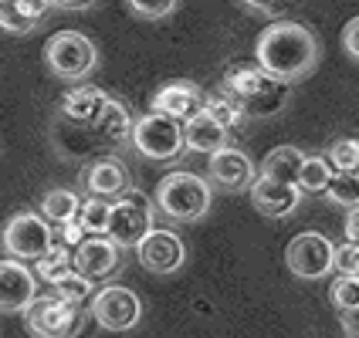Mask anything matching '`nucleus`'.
<instances>
[{"label": "nucleus", "mask_w": 359, "mask_h": 338, "mask_svg": "<svg viewBox=\"0 0 359 338\" xmlns=\"http://www.w3.org/2000/svg\"><path fill=\"white\" fill-rule=\"evenodd\" d=\"M255 58L264 75L292 85L319 64V41L299 20H275L255 41Z\"/></svg>", "instance_id": "obj_1"}, {"label": "nucleus", "mask_w": 359, "mask_h": 338, "mask_svg": "<svg viewBox=\"0 0 359 338\" xmlns=\"http://www.w3.org/2000/svg\"><path fill=\"white\" fill-rule=\"evenodd\" d=\"M220 95L234 101L244 119H271L288 105L292 85L264 75L261 68H234L220 85Z\"/></svg>", "instance_id": "obj_2"}, {"label": "nucleus", "mask_w": 359, "mask_h": 338, "mask_svg": "<svg viewBox=\"0 0 359 338\" xmlns=\"http://www.w3.org/2000/svg\"><path fill=\"white\" fill-rule=\"evenodd\" d=\"M210 183L197 173H166V176L156 183V206H160L166 217L180 220V223H194V220L207 217L210 210Z\"/></svg>", "instance_id": "obj_3"}, {"label": "nucleus", "mask_w": 359, "mask_h": 338, "mask_svg": "<svg viewBox=\"0 0 359 338\" xmlns=\"http://www.w3.org/2000/svg\"><path fill=\"white\" fill-rule=\"evenodd\" d=\"M44 64L48 71L61 81H81L88 78L99 64L95 44L85 38L81 31H58L44 44Z\"/></svg>", "instance_id": "obj_4"}, {"label": "nucleus", "mask_w": 359, "mask_h": 338, "mask_svg": "<svg viewBox=\"0 0 359 338\" xmlns=\"http://www.w3.org/2000/svg\"><path fill=\"white\" fill-rule=\"evenodd\" d=\"M0 244L4 251L11 254V260H38L44 258L51 247H55V230L51 223L41 217V213H31V210H20L7 220L4 234H0Z\"/></svg>", "instance_id": "obj_5"}, {"label": "nucleus", "mask_w": 359, "mask_h": 338, "mask_svg": "<svg viewBox=\"0 0 359 338\" xmlns=\"http://www.w3.org/2000/svg\"><path fill=\"white\" fill-rule=\"evenodd\" d=\"M153 230V203L142 197L140 190H129L126 197H119L109 210V227L105 237L116 247H136L146 234Z\"/></svg>", "instance_id": "obj_6"}, {"label": "nucleus", "mask_w": 359, "mask_h": 338, "mask_svg": "<svg viewBox=\"0 0 359 338\" xmlns=\"http://www.w3.org/2000/svg\"><path fill=\"white\" fill-rule=\"evenodd\" d=\"M88 311H92V318L99 321V328H105V332H129L142 318V301L126 284H105V288H99L92 295Z\"/></svg>", "instance_id": "obj_7"}, {"label": "nucleus", "mask_w": 359, "mask_h": 338, "mask_svg": "<svg viewBox=\"0 0 359 338\" xmlns=\"http://www.w3.org/2000/svg\"><path fill=\"white\" fill-rule=\"evenodd\" d=\"M133 149L153 162H170L183 153V125L163 115H142L133 125Z\"/></svg>", "instance_id": "obj_8"}, {"label": "nucleus", "mask_w": 359, "mask_h": 338, "mask_svg": "<svg viewBox=\"0 0 359 338\" xmlns=\"http://www.w3.org/2000/svg\"><path fill=\"white\" fill-rule=\"evenodd\" d=\"M81 321H85V311L65 304L55 295L34 298L31 308L24 311V325L34 338H72L81 332Z\"/></svg>", "instance_id": "obj_9"}, {"label": "nucleus", "mask_w": 359, "mask_h": 338, "mask_svg": "<svg viewBox=\"0 0 359 338\" xmlns=\"http://www.w3.org/2000/svg\"><path fill=\"white\" fill-rule=\"evenodd\" d=\"M332 260H336V244L316 234V230H305L299 237H292L288 251H285V264L288 271L302 281H319L332 271Z\"/></svg>", "instance_id": "obj_10"}, {"label": "nucleus", "mask_w": 359, "mask_h": 338, "mask_svg": "<svg viewBox=\"0 0 359 338\" xmlns=\"http://www.w3.org/2000/svg\"><path fill=\"white\" fill-rule=\"evenodd\" d=\"M136 258L146 271H153V274H173L183 267V260H187V247H183V240L173 234V230H149L146 237L136 244Z\"/></svg>", "instance_id": "obj_11"}, {"label": "nucleus", "mask_w": 359, "mask_h": 338, "mask_svg": "<svg viewBox=\"0 0 359 338\" xmlns=\"http://www.w3.org/2000/svg\"><path fill=\"white\" fill-rule=\"evenodd\" d=\"M38 298V278L20 260H0V315L27 311L31 301Z\"/></svg>", "instance_id": "obj_12"}, {"label": "nucleus", "mask_w": 359, "mask_h": 338, "mask_svg": "<svg viewBox=\"0 0 359 338\" xmlns=\"http://www.w3.org/2000/svg\"><path fill=\"white\" fill-rule=\"evenodd\" d=\"M203 101L207 95L200 92L194 81H170V85H163L160 92L153 95V115H163V119H173L180 125H187L190 119H197L200 112H203Z\"/></svg>", "instance_id": "obj_13"}, {"label": "nucleus", "mask_w": 359, "mask_h": 338, "mask_svg": "<svg viewBox=\"0 0 359 338\" xmlns=\"http://www.w3.org/2000/svg\"><path fill=\"white\" fill-rule=\"evenodd\" d=\"M81 186L88 190V197L105 199V203L126 197L133 190L129 169H126V162L119 156H99L95 162H88L85 173H81Z\"/></svg>", "instance_id": "obj_14"}, {"label": "nucleus", "mask_w": 359, "mask_h": 338, "mask_svg": "<svg viewBox=\"0 0 359 338\" xmlns=\"http://www.w3.org/2000/svg\"><path fill=\"white\" fill-rule=\"evenodd\" d=\"M72 264H75V274L95 284V281L116 274V267L122 264V251L109 237H85L72 251Z\"/></svg>", "instance_id": "obj_15"}, {"label": "nucleus", "mask_w": 359, "mask_h": 338, "mask_svg": "<svg viewBox=\"0 0 359 338\" xmlns=\"http://www.w3.org/2000/svg\"><path fill=\"white\" fill-rule=\"evenodd\" d=\"M210 179L227 193H241V190H251V183L258 179V169L241 149L227 146L224 153L210 156Z\"/></svg>", "instance_id": "obj_16"}, {"label": "nucleus", "mask_w": 359, "mask_h": 338, "mask_svg": "<svg viewBox=\"0 0 359 338\" xmlns=\"http://www.w3.org/2000/svg\"><path fill=\"white\" fill-rule=\"evenodd\" d=\"M251 203H255V210L264 213V217L271 220H285L292 217L295 210H299L302 203V193L295 186H285V183H271V179H255L251 183Z\"/></svg>", "instance_id": "obj_17"}, {"label": "nucleus", "mask_w": 359, "mask_h": 338, "mask_svg": "<svg viewBox=\"0 0 359 338\" xmlns=\"http://www.w3.org/2000/svg\"><path fill=\"white\" fill-rule=\"evenodd\" d=\"M231 146V132L217 125L207 112H200L197 119H190L183 125V149L190 153H203V156H217Z\"/></svg>", "instance_id": "obj_18"}, {"label": "nucleus", "mask_w": 359, "mask_h": 338, "mask_svg": "<svg viewBox=\"0 0 359 338\" xmlns=\"http://www.w3.org/2000/svg\"><path fill=\"white\" fill-rule=\"evenodd\" d=\"M51 14V3L41 0H4L0 3V31L4 34H31Z\"/></svg>", "instance_id": "obj_19"}, {"label": "nucleus", "mask_w": 359, "mask_h": 338, "mask_svg": "<svg viewBox=\"0 0 359 338\" xmlns=\"http://www.w3.org/2000/svg\"><path fill=\"white\" fill-rule=\"evenodd\" d=\"M105 101H109V95L102 88H95V85H75L61 99V119L75 122V125H92Z\"/></svg>", "instance_id": "obj_20"}, {"label": "nucleus", "mask_w": 359, "mask_h": 338, "mask_svg": "<svg viewBox=\"0 0 359 338\" xmlns=\"http://www.w3.org/2000/svg\"><path fill=\"white\" fill-rule=\"evenodd\" d=\"M133 125H136V119H133V112H129V105L119 99H109L105 105H102V112L95 115V122H92V129H95V136L105 142H129L133 139Z\"/></svg>", "instance_id": "obj_21"}, {"label": "nucleus", "mask_w": 359, "mask_h": 338, "mask_svg": "<svg viewBox=\"0 0 359 338\" xmlns=\"http://www.w3.org/2000/svg\"><path fill=\"white\" fill-rule=\"evenodd\" d=\"M305 166V156H302L295 146H278L271 149L264 160H261V179H271V183H285V186H295L299 190V173Z\"/></svg>", "instance_id": "obj_22"}, {"label": "nucleus", "mask_w": 359, "mask_h": 338, "mask_svg": "<svg viewBox=\"0 0 359 338\" xmlns=\"http://www.w3.org/2000/svg\"><path fill=\"white\" fill-rule=\"evenodd\" d=\"M79 206H81V197L75 190L55 186L41 199V217L48 220V223H55V227H65V223H75L79 220Z\"/></svg>", "instance_id": "obj_23"}, {"label": "nucleus", "mask_w": 359, "mask_h": 338, "mask_svg": "<svg viewBox=\"0 0 359 338\" xmlns=\"http://www.w3.org/2000/svg\"><path fill=\"white\" fill-rule=\"evenodd\" d=\"M31 271H34V278L38 281H44V284H51V288H55L58 281H65L72 271H75V264H72V251H68V247H61V244H55L44 258L34 260V267H31Z\"/></svg>", "instance_id": "obj_24"}, {"label": "nucleus", "mask_w": 359, "mask_h": 338, "mask_svg": "<svg viewBox=\"0 0 359 338\" xmlns=\"http://www.w3.org/2000/svg\"><path fill=\"white\" fill-rule=\"evenodd\" d=\"M51 295H55V298H61L65 304H72V308H81V311H85V308L92 304L95 284H92V281H85L81 274H75V271H72L68 278L58 281V284L51 288Z\"/></svg>", "instance_id": "obj_25"}, {"label": "nucleus", "mask_w": 359, "mask_h": 338, "mask_svg": "<svg viewBox=\"0 0 359 338\" xmlns=\"http://www.w3.org/2000/svg\"><path fill=\"white\" fill-rule=\"evenodd\" d=\"M109 210H112V203H105V199H81L79 206V227L85 230V237H105V227H109Z\"/></svg>", "instance_id": "obj_26"}, {"label": "nucleus", "mask_w": 359, "mask_h": 338, "mask_svg": "<svg viewBox=\"0 0 359 338\" xmlns=\"http://www.w3.org/2000/svg\"><path fill=\"white\" fill-rule=\"evenodd\" d=\"M332 179V166L325 162V156H305V166L299 173V193H325Z\"/></svg>", "instance_id": "obj_27"}, {"label": "nucleus", "mask_w": 359, "mask_h": 338, "mask_svg": "<svg viewBox=\"0 0 359 338\" xmlns=\"http://www.w3.org/2000/svg\"><path fill=\"white\" fill-rule=\"evenodd\" d=\"M325 197L332 199L336 206L356 210L359 206V173H332L329 186H325Z\"/></svg>", "instance_id": "obj_28"}, {"label": "nucleus", "mask_w": 359, "mask_h": 338, "mask_svg": "<svg viewBox=\"0 0 359 338\" xmlns=\"http://www.w3.org/2000/svg\"><path fill=\"white\" fill-rule=\"evenodd\" d=\"M332 173H359V139H336L325 153Z\"/></svg>", "instance_id": "obj_29"}, {"label": "nucleus", "mask_w": 359, "mask_h": 338, "mask_svg": "<svg viewBox=\"0 0 359 338\" xmlns=\"http://www.w3.org/2000/svg\"><path fill=\"white\" fill-rule=\"evenodd\" d=\"M329 301L336 304L339 315L356 311L359 308V281L356 278H336L332 281V288H329Z\"/></svg>", "instance_id": "obj_30"}, {"label": "nucleus", "mask_w": 359, "mask_h": 338, "mask_svg": "<svg viewBox=\"0 0 359 338\" xmlns=\"http://www.w3.org/2000/svg\"><path fill=\"white\" fill-rule=\"evenodd\" d=\"M173 10H177L173 0H166V3H140V0H133V3H129V14H133V17H142V20L170 17Z\"/></svg>", "instance_id": "obj_31"}, {"label": "nucleus", "mask_w": 359, "mask_h": 338, "mask_svg": "<svg viewBox=\"0 0 359 338\" xmlns=\"http://www.w3.org/2000/svg\"><path fill=\"white\" fill-rule=\"evenodd\" d=\"M356 260H359V247H353V244H339V247H336V260H332V271H339V278H353Z\"/></svg>", "instance_id": "obj_32"}, {"label": "nucleus", "mask_w": 359, "mask_h": 338, "mask_svg": "<svg viewBox=\"0 0 359 338\" xmlns=\"http://www.w3.org/2000/svg\"><path fill=\"white\" fill-rule=\"evenodd\" d=\"M342 48L353 61H359V17H353L342 27Z\"/></svg>", "instance_id": "obj_33"}, {"label": "nucleus", "mask_w": 359, "mask_h": 338, "mask_svg": "<svg viewBox=\"0 0 359 338\" xmlns=\"http://www.w3.org/2000/svg\"><path fill=\"white\" fill-rule=\"evenodd\" d=\"M58 240H61V247H68V251L79 247L81 240H85V230L79 227V220H75V223H65V227L58 230Z\"/></svg>", "instance_id": "obj_34"}, {"label": "nucleus", "mask_w": 359, "mask_h": 338, "mask_svg": "<svg viewBox=\"0 0 359 338\" xmlns=\"http://www.w3.org/2000/svg\"><path fill=\"white\" fill-rule=\"evenodd\" d=\"M248 14H261V17H271V24L275 20H285V7H275V3H241Z\"/></svg>", "instance_id": "obj_35"}, {"label": "nucleus", "mask_w": 359, "mask_h": 338, "mask_svg": "<svg viewBox=\"0 0 359 338\" xmlns=\"http://www.w3.org/2000/svg\"><path fill=\"white\" fill-rule=\"evenodd\" d=\"M346 244L359 247V206L349 210V217H346Z\"/></svg>", "instance_id": "obj_36"}, {"label": "nucleus", "mask_w": 359, "mask_h": 338, "mask_svg": "<svg viewBox=\"0 0 359 338\" xmlns=\"http://www.w3.org/2000/svg\"><path fill=\"white\" fill-rule=\"evenodd\" d=\"M342 321V332H346V338H359V308L356 311H346V315H339Z\"/></svg>", "instance_id": "obj_37"}, {"label": "nucleus", "mask_w": 359, "mask_h": 338, "mask_svg": "<svg viewBox=\"0 0 359 338\" xmlns=\"http://www.w3.org/2000/svg\"><path fill=\"white\" fill-rule=\"evenodd\" d=\"M353 278H356V281H359V260H356V271H353Z\"/></svg>", "instance_id": "obj_38"}]
</instances>
